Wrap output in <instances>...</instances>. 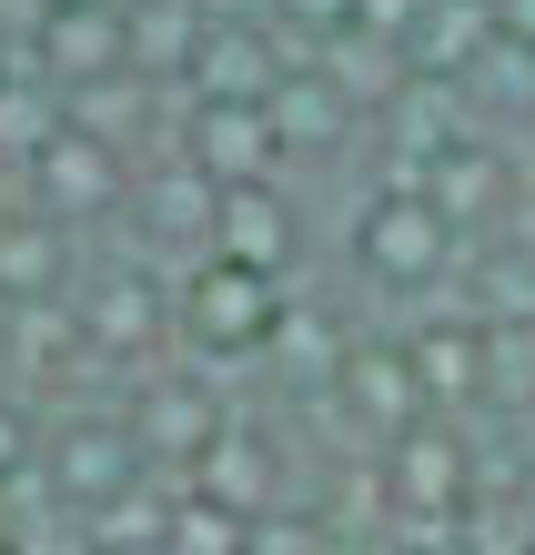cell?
<instances>
[{
  "mask_svg": "<svg viewBox=\"0 0 535 555\" xmlns=\"http://www.w3.org/2000/svg\"><path fill=\"white\" fill-rule=\"evenodd\" d=\"M182 323H192V344H213V353H243L273 334V273L253 263V253H213L203 273H192L182 293Z\"/></svg>",
  "mask_w": 535,
  "mask_h": 555,
  "instance_id": "cell-1",
  "label": "cell"
},
{
  "mask_svg": "<svg viewBox=\"0 0 535 555\" xmlns=\"http://www.w3.org/2000/svg\"><path fill=\"white\" fill-rule=\"evenodd\" d=\"M61 212H0V304L30 313V304H51L61 293V233H51Z\"/></svg>",
  "mask_w": 535,
  "mask_h": 555,
  "instance_id": "cell-2",
  "label": "cell"
},
{
  "mask_svg": "<svg viewBox=\"0 0 535 555\" xmlns=\"http://www.w3.org/2000/svg\"><path fill=\"white\" fill-rule=\"evenodd\" d=\"M41 51H51L61 81H102L122 61V11H72V0H61V11L41 21Z\"/></svg>",
  "mask_w": 535,
  "mask_h": 555,
  "instance_id": "cell-3",
  "label": "cell"
},
{
  "mask_svg": "<svg viewBox=\"0 0 535 555\" xmlns=\"http://www.w3.org/2000/svg\"><path fill=\"white\" fill-rule=\"evenodd\" d=\"M131 485V444L122 435H72L61 444V495H81V505H102Z\"/></svg>",
  "mask_w": 535,
  "mask_h": 555,
  "instance_id": "cell-4",
  "label": "cell"
},
{
  "mask_svg": "<svg viewBox=\"0 0 535 555\" xmlns=\"http://www.w3.org/2000/svg\"><path fill=\"white\" fill-rule=\"evenodd\" d=\"M30 465H41V435H30V414L0 395V485H21Z\"/></svg>",
  "mask_w": 535,
  "mask_h": 555,
  "instance_id": "cell-5",
  "label": "cell"
},
{
  "mask_svg": "<svg viewBox=\"0 0 535 555\" xmlns=\"http://www.w3.org/2000/svg\"><path fill=\"white\" fill-rule=\"evenodd\" d=\"M0 81H11V61H0Z\"/></svg>",
  "mask_w": 535,
  "mask_h": 555,
  "instance_id": "cell-6",
  "label": "cell"
}]
</instances>
